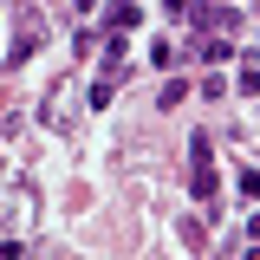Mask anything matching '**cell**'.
Listing matches in <instances>:
<instances>
[{"label": "cell", "mask_w": 260, "mask_h": 260, "mask_svg": "<svg viewBox=\"0 0 260 260\" xmlns=\"http://www.w3.org/2000/svg\"><path fill=\"white\" fill-rule=\"evenodd\" d=\"M202 59H208V65H228V59H234V46H228V39H208V46H202Z\"/></svg>", "instance_id": "obj_7"}, {"label": "cell", "mask_w": 260, "mask_h": 260, "mask_svg": "<svg viewBox=\"0 0 260 260\" xmlns=\"http://www.w3.org/2000/svg\"><path fill=\"white\" fill-rule=\"evenodd\" d=\"M208 20H215L221 32H241V13H234V7H208Z\"/></svg>", "instance_id": "obj_6"}, {"label": "cell", "mask_w": 260, "mask_h": 260, "mask_svg": "<svg viewBox=\"0 0 260 260\" xmlns=\"http://www.w3.org/2000/svg\"><path fill=\"white\" fill-rule=\"evenodd\" d=\"M234 91H247V98L260 91V65H254V59H247V65H241V72H234Z\"/></svg>", "instance_id": "obj_5"}, {"label": "cell", "mask_w": 260, "mask_h": 260, "mask_svg": "<svg viewBox=\"0 0 260 260\" xmlns=\"http://www.w3.org/2000/svg\"><path fill=\"white\" fill-rule=\"evenodd\" d=\"M72 98H78V78H59V85L46 91V111H39V117H46V130H59V137H72V130H78V104H72Z\"/></svg>", "instance_id": "obj_1"}, {"label": "cell", "mask_w": 260, "mask_h": 260, "mask_svg": "<svg viewBox=\"0 0 260 260\" xmlns=\"http://www.w3.org/2000/svg\"><path fill=\"white\" fill-rule=\"evenodd\" d=\"M162 13H169V20H189V13H195V0H162Z\"/></svg>", "instance_id": "obj_9"}, {"label": "cell", "mask_w": 260, "mask_h": 260, "mask_svg": "<svg viewBox=\"0 0 260 260\" xmlns=\"http://www.w3.org/2000/svg\"><path fill=\"white\" fill-rule=\"evenodd\" d=\"M130 26H143V7L137 0H117L111 7V32H130Z\"/></svg>", "instance_id": "obj_2"}, {"label": "cell", "mask_w": 260, "mask_h": 260, "mask_svg": "<svg viewBox=\"0 0 260 260\" xmlns=\"http://www.w3.org/2000/svg\"><path fill=\"white\" fill-rule=\"evenodd\" d=\"M20 46H26V52L46 46V20H39V13H20Z\"/></svg>", "instance_id": "obj_4"}, {"label": "cell", "mask_w": 260, "mask_h": 260, "mask_svg": "<svg viewBox=\"0 0 260 260\" xmlns=\"http://www.w3.org/2000/svg\"><path fill=\"white\" fill-rule=\"evenodd\" d=\"M189 195H195V202H215V169H208V162L189 169Z\"/></svg>", "instance_id": "obj_3"}, {"label": "cell", "mask_w": 260, "mask_h": 260, "mask_svg": "<svg viewBox=\"0 0 260 260\" xmlns=\"http://www.w3.org/2000/svg\"><path fill=\"white\" fill-rule=\"evenodd\" d=\"M182 98H189V85H176V78H169V85H162V98H156V104H162V111H176Z\"/></svg>", "instance_id": "obj_8"}]
</instances>
